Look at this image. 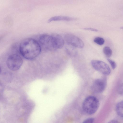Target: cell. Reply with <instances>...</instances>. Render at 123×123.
<instances>
[{
    "instance_id": "1",
    "label": "cell",
    "mask_w": 123,
    "mask_h": 123,
    "mask_svg": "<svg viewBox=\"0 0 123 123\" xmlns=\"http://www.w3.org/2000/svg\"><path fill=\"white\" fill-rule=\"evenodd\" d=\"M19 48L21 55L25 58L30 60L38 56L41 51V47L39 43L31 38H27L22 40Z\"/></svg>"
},
{
    "instance_id": "2",
    "label": "cell",
    "mask_w": 123,
    "mask_h": 123,
    "mask_svg": "<svg viewBox=\"0 0 123 123\" xmlns=\"http://www.w3.org/2000/svg\"><path fill=\"white\" fill-rule=\"evenodd\" d=\"M99 103L98 99L95 97L89 96L84 100L82 104V108L84 111L89 115L94 113L99 106Z\"/></svg>"
},
{
    "instance_id": "3",
    "label": "cell",
    "mask_w": 123,
    "mask_h": 123,
    "mask_svg": "<svg viewBox=\"0 0 123 123\" xmlns=\"http://www.w3.org/2000/svg\"><path fill=\"white\" fill-rule=\"evenodd\" d=\"M23 63L21 58L18 55L13 54L10 55L7 59L6 63L8 68L13 71L18 70Z\"/></svg>"
},
{
    "instance_id": "4",
    "label": "cell",
    "mask_w": 123,
    "mask_h": 123,
    "mask_svg": "<svg viewBox=\"0 0 123 123\" xmlns=\"http://www.w3.org/2000/svg\"><path fill=\"white\" fill-rule=\"evenodd\" d=\"M39 43L41 46L47 50L56 49L53 37L52 35L43 34L39 38Z\"/></svg>"
},
{
    "instance_id": "5",
    "label": "cell",
    "mask_w": 123,
    "mask_h": 123,
    "mask_svg": "<svg viewBox=\"0 0 123 123\" xmlns=\"http://www.w3.org/2000/svg\"><path fill=\"white\" fill-rule=\"evenodd\" d=\"M92 67L96 70L105 75H109L111 72L109 66L105 62L99 60H93L91 62Z\"/></svg>"
},
{
    "instance_id": "6",
    "label": "cell",
    "mask_w": 123,
    "mask_h": 123,
    "mask_svg": "<svg viewBox=\"0 0 123 123\" xmlns=\"http://www.w3.org/2000/svg\"><path fill=\"white\" fill-rule=\"evenodd\" d=\"M64 38L68 44L75 48H82L84 47V44L82 40L74 35L66 34L65 35Z\"/></svg>"
},
{
    "instance_id": "7",
    "label": "cell",
    "mask_w": 123,
    "mask_h": 123,
    "mask_svg": "<svg viewBox=\"0 0 123 123\" xmlns=\"http://www.w3.org/2000/svg\"><path fill=\"white\" fill-rule=\"evenodd\" d=\"M106 84L107 80L105 78L96 79L92 85L91 90L95 93H101L105 89Z\"/></svg>"
},
{
    "instance_id": "8",
    "label": "cell",
    "mask_w": 123,
    "mask_h": 123,
    "mask_svg": "<svg viewBox=\"0 0 123 123\" xmlns=\"http://www.w3.org/2000/svg\"><path fill=\"white\" fill-rule=\"evenodd\" d=\"M53 37L56 49H60L63 46L64 42L62 37L56 33L52 34Z\"/></svg>"
},
{
    "instance_id": "9",
    "label": "cell",
    "mask_w": 123,
    "mask_h": 123,
    "mask_svg": "<svg viewBox=\"0 0 123 123\" xmlns=\"http://www.w3.org/2000/svg\"><path fill=\"white\" fill-rule=\"evenodd\" d=\"M76 19V18L67 16H56L52 17L49 19L48 21V23H49L53 21L63 20L70 21L74 20Z\"/></svg>"
},
{
    "instance_id": "10",
    "label": "cell",
    "mask_w": 123,
    "mask_h": 123,
    "mask_svg": "<svg viewBox=\"0 0 123 123\" xmlns=\"http://www.w3.org/2000/svg\"><path fill=\"white\" fill-rule=\"evenodd\" d=\"M75 48L70 45L68 44L66 46L65 50L69 55L71 56H74L77 54V51Z\"/></svg>"
},
{
    "instance_id": "11",
    "label": "cell",
    "mask_w": 123,
    "mask_h": 123,
    "mask_svg": "<svg viewBox=\"0 0 123 123\" xmlns=\"http://www.w3.org/2000/svg\"><path fill=\"white\" fill-rule=\"evenodd\" d=\"M116 110L118 116L123 118V100L117 104L116 107Z\"/></svg>"
},
{
    "instance_id": "12",
    "label": "cell",
    "mask_w": 123,
    "mask_h": 123,
    "mask_svg": "<svg viewBox=\"0 0 123 123\" xmlns=\"http://www.w3.org/2000/svg\"><path fill=\"white\" fill-rule=\"evenodd\" d=\"M103 52L105 55L108 57L111 56L112 54V50L108 46H105L104 48Z\"/></svg>"
},
{
    "instance_id": "13",
    "label": "cell",
    "mask_w": 123,
    "mask_h": 123,
    "mask_svg": "<svg viewBox=\"0 0 123 123\" xmlns=\"http://www.w3.org/2000/svg\"><path fill=\"white\" fill-rule=\"evenodd\" d=\"M93 41L95 43L100 45H103L105 42L104 39L100 37H96L94 39Z\"/></svg>"
},
{
    "instance_id": "14",
    "label": "cell",
    "mask_w": 123,
    "mask_h": 123,
    "mask_svg": "<svg viewBox=\"0 0 123 123\" xmlns=\"http://www.w3.org/2000/svg\"><path fill=\"white\" fill-rule=\"evenodd\" d=\"M108 61L110 64V65L113 69H115L117 66V64L115 61L109 59H107Z\"/></svg>"
},
{
    "instance_id": "15",
    "label": "cell",
    "mask_w": 123,
    "mask_h": 123,
    "mask_svg": "<svg viewBox=\"0 0 123 123\" xmlns=\"http://www.w3.org/2000/svg\"><path fill=\"white\" fill-rule=\"evenodd\" d=\"M117 92L120 95L123 96V84L120 85L118 87Z\"/></svg>"
},
{
    "instance_id": "16",
    "label": "cell",
    "mask_w": 123,
    "mask_h": 123,
    "mask_svg": "<svg viewBox=\"0 0 123 123\" xmlns=\"http://www.w3.org/2000/svg\"><path fill=\"white\" fill-rule=\"evenodd\" d=\"M94 119L93 118H89L85 120L82 123H93Z\"/></svg>"
},
{
    "instance_id": "17",
    "label": "cell",
    "mask_w": 123,
    "mask_h": 123,
    "mask_svg": "<svg viewBox=\"0 0 123 123\" xmlns=\"http://www.w3.org/2000/svg\"><path fill=\"white\" fill-rule=\"evenodd\" d=\"M83 29L85 30L91 31H92L97 32L98 31L97 29L92 28H85Z\"/></svg>"
},
{
    "instance_id": "18",
    "label": "cell",
    "mask_w": 123,
    "mask_h": 123,
    "mask_svg": "<svg viewBox=\"0 0 123 123\" xmlns=\"http://www.w3.org/2000/svg\"><path fill=\"white\" fill-rule=\"evenodd\" d=\"M108 123H120L118 121L116 120H113L109 121Z\"/></svg>"
},
{
    "instance_id": "19",
    "label": "cell",
    "mask_w": 123,
    "mask_h": 123,
    "mask_svg": "<svg viewBox=\"0 0 123 123\" xmlns=\"http://www.w3.org/2000/svg\"><path fill=\"white\" fill-rule=\"evenodd\" d=\"M120 28L123 30V27H120Z\"/></svg>"
}]
</instances>
